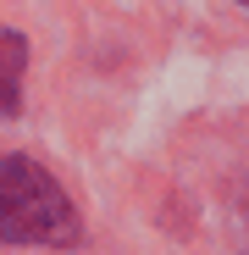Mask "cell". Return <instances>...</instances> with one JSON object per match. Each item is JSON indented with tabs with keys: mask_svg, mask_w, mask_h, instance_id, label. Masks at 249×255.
I'll return each instance as SVG.
<instances>
[{
	"mask_svg": "<svg viewBox=\"0 0 249 255\" xmlns=\"http://www.w3.org/2000/svg\"><path fill=\"white\" fill-rule=\"evenodd\" d=\"M78 211L39 161L0 155V244H72Z\"/></svg>",
	"mask_w": 249,
	"mask_h": 255,
	"instance_id": "1",
	"label": "cell"
},
{
	"mask_svg": "<svg viewBox=\"0 0 249 255\" xmlns=\"http://www.w3.org/2000/svg\"><path fill=\"white\" fill-rule=\"evenodd\" d=\"M22 67H28L22 33L0 28V117H11V111L22 106Z\"/></svg>",
	"mask_w": 249,
	"mask_h": 255,
	"instance_id": "2",
	"label": "cell"
}]
</instances>
